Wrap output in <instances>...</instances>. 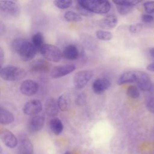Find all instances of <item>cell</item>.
<instances>
[{
  "mask_svg": "<svg viewBox=\"0 0 154 154\" xmlns=\"http://www.w3.org/2000/svg\"><path fill=\"white\" fill-rule=\"evenodd\" d=\"M0 138L4 144L9 148H14L18 144L16 137L8 129H2L0 130Z\"/></svg>",
  "mask_w": 154,
  "mask_h": 154,
  "instance_id": "obj_11",
  "label": "cell"
},
{
  "mask_svg": "<svg viewBox=\"0 0 154 154\" xmlns=\"http://www.w3.org/2000/svg\"><path fill=\"white\" fill-rule=\"evenodd\" d=\"M141 2V1L138 0H117L113 1L116 5H122L131 7H133L134 6L138 4Z\"/></svg>",
  "mask_w": 154,
  "mask_h": 154,
  "instance_id": "obj_28",
  "label": "cell"
},
{
  "mask_svg": "<svg viewBox=\"0 0 154 154\" xmlns=\"http://www.w3.org/2000/svg\"><path fill=\"white\" fill-rule=\"evenodd\" d=\"M13 114L7 109L0 106V124L7 125L13 122Z\"/></svg>",
  "mask_w": 154,
  "mask_h": 154,
  "instance_id": "obj_21",
  "label": "cell"
},
{
  "mask_svg": "<svg viewBox=\"0 0 154 154\" xmlns=\"http://www.w3.org/2000/svg\"><path fill=\"white\" fill-rule=\"evenodd\" d=\"M146 69L149 71L154 72V63H150V64H148L146 67Z\"/></svg>",
  "mask_w": 154,
  "mask_h": 154,
  "instance_id": "obj_39",
  "label": "cell"
},
{
  "mask_svg": "<svg viewBox=\"0 0 154 154\" xmlns=\"http://www.w3.org/2000/svg\"><path fill=\"white\" fill-rule=\"evenodd\" d=\"M116 7L118 13L121 15H126L129 13L133 9V7L122 5H116Z\"/></svg>",
  "mask_w": 154,
  "mask_h": 154,
  "instance_id": "obj_31",
  "label": "cell"
},
{
  "mask_svg": "<svg viewBox=\"0 0 154 154\" xmlns=\"http://www.w3.org/2000/svg\"><path fill=\"white\" fill-rule=\"evenodd\" d=\"M45 111L49 117H55L59 112V108L57 105V102L53 97L48 98L45 103Z\"/></svg>",
  "mask_w": 154,
  "mask_h": 154,
  "instance_id": "obj_17",
  "label": "cell"
},
{
  "mask_svg": "<svg viewBox=\"0 0 154 154\" xmlns=\"http://www.w3.org/2000/svg\"><path fill=\"white\" fill-rule=\"evenodd\" d=\"M86 100V96L84 93H81L78 95L76 99V103L78 105H82L85 103Z\"/></svg>",
  "mask_w": 154,
  "mask_h": 154,
  "instance_id": "obj_35",
  "label": "cell"
},
{
  "mask_svg": "<svg viewBox=\"0 0 154 154\" xmlns=\"http://www.w3.org/2000/svg\"><path fill=\"white\" fill-rule=\"evenodd\" d=\"M45 117L43 114H38L32 116L28 122V129L29 132L34 133L40 131L45 124Z\"/></svg>",
  "mask_w": 154,
  "mask_h": 154,
  "instance_id": "obj_7",
  "label": "cell"
},
{
  "mask_svg": "<svg viewBox=\"0 0 154 154\" xmlns=\"http://www.w3.org/2000/svg\"><path fill=\"white\" fill-rule=\"evenodd\" d=\"M1 69H2V68H1V66H0V72H1Z\"/></svg>",
  "mask_w": 154,
  "mask_h": 154,
  "instance_id": "obj_43",
  "label": "cell"
},
{
  "mask_svg": "<svg viewBox=\"0 0 154 154\" xmlns=\"http://www.w3.org/2000/svg\"><path fill=\"white\" fill-rule=\"evenodd\" d=\"M64 154H72L71 152H69V151H67V152H66Z\"/></svg>",
  "mask_w": 154,
  "mask_h": 154,
  "instance_id": "obj_41",
  "label": "cell"
},
{
  "mask_svg": "<svg viewBox=\"0 0 154 154\" xmlns=\"http://www.w3.org/2000/svg\"><path fill=\"white\" fill-rule=\"evenodd\" d=\"M126 94L132 99H137L140 96V91L135 85H130L126 90Z\"/></svg>",
  "mask_w": 154,
  "mask_h": 154,
  "instance_id": "obj_27",
  "label": "cell"
},
{
  "mask_svg": "<svg viewBox=\"0 0 154 154\" xmlns=\"http://www.w3.org/2000/svg\"><path fill=\"white\" fill-rule=\"evenodd\" d=\"M153 25H154V23H153ZM153 27H154V26H153Z\"/></svg>",
  "mask_w": 154,
  "mask_h": 154,
  "instance_id": "obj_44",
  "label": "cell"
},
{
  "mask_svg": "<svg viewBox=\"0 0 154 154\" xmlns=\"http://www.w3.org/2000/svg\"><path fill=\"white\" fill-rule=\"evenodd\" d=\"M70 98L67 94H61L57 100V105L59 109L61 111H66L70 106Z\"/></svg>",
  "mask_w": 154,
  "mask_h": 154,
  "instance_id": "obj_22",
  "label": "cell"
},
{
  "mask_svg": "<svg viewBox=\"0 0 154 154\" xmlns=\"http://www.w3.org/2000/svg\"><path fill=\"white\" fill-rule=\"evenodd\" d=\"M76 9L78 11V14L80 16L82 15V16H91L90 14H92L90 12H89L88 11H87L86 9H85L84 8H83L82 7L79 5L78 4H77Z\"/></svg>",
  "mask_w": 154,
  "mask_h": 154,
  "instance_id": "obj_34",
  "label": "cell"
},
{
  "mask_svg": "<svg viewBox=\"0 0 154 154\" xmlns=\"http://www.w3.org/2000/svg\"><path fill=\"white\" fill-rule=\"evenodd\" d=\"M42 109V103L37 99H32L27 102L23 107V112L28 116H35L40 112Z\"/></svg>",
  "mask_w": 154,
  "mask_h": 154,
  "instance_id": "obj_9",
  "label": "cell"
},
{
  "mask_svg": "<svg viewBox=\"0 0 154 154\" xmlns=\"http://www.w3.org/2000/svg\"><path fill=\"white\" fill-rule=\"evenodd\" d=\"M76 67L73 64H66L54 67L51 71L50 75L52 78L57 79L64 76L75 70Z\"/></svg>",
  "mask_w": 154,
  "mask_h": 154,
  "instance_id": "obj_10",
  "label": "cell"
},
{
  "mask_svg": "<svg viewBox=\"0 0 154 154\" xmlns=\"http://www.w3.org/2000/svg\"><path fill=\"white\" fill-rule=\"evenodd\" d=\"M143 29V24L141 23H135L132 24L129 26V31L130 32L136 34L140 32Z\"/></svg>",
  "mask_w": 154,
  "mask_h": 154,
  "instance_id": "obj_32",
  "label": "cell"
},
{
  "mask_svg": "<svg viewBox=\"0 0 154 154\" xmlns=\"http://www.w3.org/2000/svg\"><path fill=\"white\" fill-rule=\"evenodd\" d=\"M11 47L13 51L17 54L20 58L24 61L32 60L37 51L32 43L22 38L14 39L11 43Z\"/></svg>",
  "mask_w": 154,
  "mask_h": 154,
  "instance_id": "obj_1",
  "label": "cell"
},
{
  "mask_svg": "<svg viewBox=\"0 0 154 154\" xmlns=\"http://www.w3.org/2000/svg\"><path fill=\"white\" fill-rule=\"evenodd\" d=\"M147 108L150 112L154 114V97L149 100L147 103Z\"/></svg>",
  "mask_w": 154,
  "mask_h": 154,
  "instance_id": "obj_36",
  "label": "cell"
},
{
  "mask_svg": "<svg viewBox=\"0 0 154 154\" xmlns=\"http://www.w3.org/2000/svg\"><path fill=\"white\" fill-rule=\"evenodd\" d=\"M94 73L91 70H83L75 73L73 79L74 87L78 90L83 88L91 79Z\"/></svg>",
  "mask_w": 154,
  "mask_h": 154,
  "instance_id": "obj_6",
  "label": "cell"
},
{
  "mask_svg": "<svg viewBox=\"0 0 154 154\" xmlns=\"http://www.w3.org/2000/svg\"><path fill=\"white\" fill-rule=\"evenodd\" d=\"M149 53H150V55L154 58V48H151L150 50H149Z\"/></svg>",
  "mask_w": 154,
  "mask_h": 154,
  "instance_id": "obj_40",
  "label": "cell"
},
{
  "mask_svg": "<svg viewBox=\"0 0 154 154\" xmlns=\"http://www.w3.org/2000/svg\"><path fill=\"white\" fill-rule=\"evenodd\" d=\"M81 42L84 47L88 50H94L97 48V43L94 38L85 33L81 35Z\"/></svg>",
  "mask_w": 154,
  "mask_h": 154,
  "instance_id": "obj_19",
  "label": "cell"
},
{
  "mask_svg": "<svg viewBox=\"0 0 154 154\" xmlns=\"http://www.w3.org/2000/svg\"><path fill=\"white\" fill-rule=\"evenodd\" d=\"M26 71L23 69L13 66H6L0 72L1 77L5 81H15L23 79L26 76Z\"/></svg>",
  "mask_w": 154,
  "mask_h": 154,
  "instance_id": "obj_3",
  "label": "cell"
},
{
  "mask_svg": "<svg viewBox=\"0 0 154 154\" xmlns=\"http://www.w3.org/2000/svg\"><path fill=\"white\" fill-rule=\"evenodd\" d=\"M0 13L6 19L16 18L20 14V8L14 1H0Z\"/></svg>",
  "mask_w": 154,
  "mask_h": 154,
  "instance_id": "obj_4",
  "label": "cell"
},
{
  "mask_svg": "<svg viewBox=\"0 0 154 154\" xmlns=\"http://www.w3.org/2000/svg\"><path fill=\"white\" fill-rule=\"evenodd\" d=\"M136 75L134 72H126L122 73L117 81L118 85H123L127 83H132L135 82Z\"/></svg>",
  "mask_w": 154,
  "mask_h": 154,
  "instance_id": "obj_20",
  "label": "cell"
},
{
  "mask_svg": "<svg viewBox=\"0 0 154 154\" xmlns=\"http://www.w3.org/2000/svg\"><path fill=\"white\" fill-rule=\"evenodd\" d=\"M118 23V19L116 15L111 14L105 17L99 22V26L105 29H112Z\"/></svg>",
  "mask_w": 154,
  "mask_h": 154,
  "instance_id": "obj_16",
  "label": "cell"
},
{
  "mask_svg": "<svg viewBox=\"0 0 154 154\" xmlns=\"http://www.w3.org/2000/svg\"><path fill=\"white\" fill-rule=\"evenodd\" d=\"M79 51L75 45L70 44L67 45L62 52V57L68 60H75L79 57Z\"/></svg>",
  "mask_w": 154,
  "mask_h": 154,
  "instance_id": "obj_15",
  "label": "cell"
},
{
  "mask_svg": "<svg viewBox=\"0 0 154 154\" xmlns=\"http://www.w3.org/2000/svg\"><path fill=\"white\" fill-rule=\"evenodd\" d=\"M64 17L68 22H80L82 17L78 13L72 11H67L64 14Z\"/></svg>",
  "mask_w": 154,
  "mask_h": 154,
  "instance_id": "obj_25",
  "label": "cell"
},
{
  "mask_svg": "<svg viewBox=\"0 0 154 154\" xmlns=\"http://www.w3.org/2000/svg\"><path fill=\"white\" fill-rule=\"evenodd\" d=\"M144 8L148 14H154V1H147L143 4Z\"/></svg>",
  "mask_w": 154,
  "mask_h": 154,
  "instance_id": "obj_30",
  "label": "cell"
},
{
  "mask_svg": "<svg viewBox=\"0 0 154 154\" xmlns=\"http://www.w3.org/2000/svg\"><path fill=\"white\" fill-rule=\"evenodd\" d=\"M96 36L97 39L102 41H109L112 38V34L105 30H97L96 32Z\"/></svg>",
  "mask_w": 154,
  "mask_h": 154,
  "instance_id": "obj_26",
  "label": "cell"
},
{
  "mask_svg": "<svg viewBox=\"0 0 154 154\" xmlns=\"http://www.w3.org/2000/svg\"><path fill=\"white\" fill-rule=\"evenodd\" d=\"M4 58H5V55H4V50L1 47H0V66H1L4 62Z\"/></svg>",
  "mask_w": 154,
  "mask_h": 154,
  "instance_id": "obj_37",
  "label": "cell"
},
{
  "mask_svg": "<svg viewBox=\"0 0 154 154\" xmlns=\"http://www.w3.org/2000/svg\"><path fill=\"white\" fill-rule=\"evenodd\" d=\"M2 149L1 146H0V153H2Z\"/></svg>",
  "mask_w": 154,
  "mask_h": 154,
  "instance_id": "obj_42",
  "label": "cell"
},
{
  "mask_svg": "<svg viewBox=\"0 0 154 154\" xmlns=\"http://www.w3.org/2000/svg\"><path fill=\"white\" fill-rule=\"evenodd\" d=\"M32 44L37 50H39L42 45H44V37L40 32H37L33 35L32 37Z\"/></svg>",
  "mask_w": 154,
  "mask_h": 154,
  "instance_id": "obj_24",
  "label": "cell"
},
{
  "mask_svg": "<svg viewBox=\"0 0 154 154\" xmlns=\"http://www.w3.org/2000/svg\"><path fill=\"white\" fill-rule=\"evenodd\" d=\"M135 82L138 88L144 91L150 90L152 87V83L149 76L144 72H135Z\"/></svg>",
  "mask_w": 154,
  "mask_h": 154,
  "instance_id": "obj_8",
  "label": "cell"
},
{
  "mask_svg": "<svg viewBox=\"0 0 154 154\" xmlns=\"http://www.w3.org/2000/svg\"><path fill=\"white\" fill-rule=\"evenodd\" d=\"M111 82L106 78H99L94 80L92 84V89L94 93L100 94L109 88Z\"/></svg>",
  "mask_w": 154,
  "mask_h": 154,
  "instance_id": "obj_14",
  "label": "cell"
},
{
  "mask_svg": "<svg viewBox=\"0 0 154 154\" xmlns=\"http://www.w3.org/2000/svg\"><path fill=\"white\" fill-rule=\"evenodd\" d=\"M33 145L25 135L20 137L18 145V154H33Z\"/></svg>",
  "mask_w": 154,
  "mask_h": 154,
  "instance_id": "obj_13",
  "label": "cell"
},
{
  "mask_svg": "<svg viewBox=\"0 0 154 154\" xmlns=\"http://www.w3.org/2000/svg\"><path fill=\"white\" fill-rule=\"evenodd\" d=\"M78 4L91 13L105 14L111 9V4L105 0H81Z\"/></svg>",
  "mask_w": 154,
  "mask_h": 154,
  "instance_id": "obj_2",
  "label": "cell"
},
{
  "mask_svg": "<svg viewBox=\"0 0 154 154\" xmlns=\"http://www.w3.org/2000/svg\"><path fill=\"white\" fill-rule=\"evenodd\" d=\"M38 51L46 60L51 62H58L63 57L62 52L55 45L44 44Z\"/></svg>",
  "mask_w": 154,
  "mask_h": 154,
  "instance_id": "obj_5",
  "label": "cell"
},
{
  "mask_svg": "<svg viewBox=\"0 0 154 154\" xmlns=\"http://www.w3.org/2000/svg\"><path fill=\"white\" fill-rule=\"evenodd\" d=\"M71 0H55L54 1L55 5L60 9H66L69 8L72 4Z\"/></svg>",
  "mask_w": 154,
  "mask_h": 154,
  "instance_id": "obj_29",
  "label": "cell"
},
{
  "mask_svg": "<svg viewBox=\"0 0 154 154\" xmlns=\"http://www.w3.org/2000/svg\"><path fill=\"white\" fill-rule=\"evenodd\" d=\"M50 129L55 135L60 134L63 130V125L58 118H54L49 122Z\"/></svg>",
  "mask_w": 154,
  "mask_h": 154,
  "instance_id": "obj_23",
  "label": "cell"
},
{
  "mask_svg": "<svg viewBox=\"0 0 154 154\" xmlns=\"http://www.w3.org/2000/svg\"><path fill=\"white\" fill-rule=\"evenodd\" d=\"M6 27L3 22L0 20V36L3 35L5 32Z\"/></svg>",
  "mask_w": 154,
  "mask_h": 154,
  "instance_id": "obj_38",
  "label": "cell"
},
{
  "mask_svg": "<svg viewBox=\"0 0 154 154\" xmlns=\"http://www.w3.org/2000/svg\"><path fill=\"white\" fill-rule=\"evenodd\" d=\"M51 64L45 60H38L35 61L31 66V70L34 72L48 73L51 69Z\"/></svg>",
  "mask_w": 154,
  "mask_h": 154,
  "instance_id": "obj_18",
  "label": "cell"
},
{
  "mask_svg": "<svg viewBox=\"0 0 154 154\" xmlns=\"http://www.w3.org/2000/svg\"><path fill=\"white\" fill-rule=\"evenodd\" d=\"M38 84L31 79H26L23 81L20 87V92L28 96L35 94L38 90Z\"/></svg>",
  "mask_w": 154,
  "mask_h": 154,
  "instance_id": "obj_12",
  "label": "cell"
},
{
  "mask_svg": "<svg viewBox=\"0 0 154 154\" xmlns=\"http://www.w3.org/2000/svg\"><path fill=\"white\" fill-rule=\"evenodd\" d=\"M141 20L145 23H152L154 22V17L151 14H144L141 16Z\"/></svg>",
  "mask_w": 154,
  "mask_h": 154,
  "instance_id": "obj_33",
  "label": "cell"
}]
</instances>
